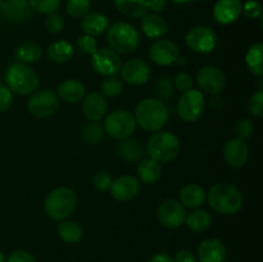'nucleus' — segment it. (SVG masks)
<instances>
[{"label":"nucleus","mask_w":263,"mask_h":262,"mask_svg":"<svg viewBox=\"0 0 263 262\" xmlns=\"http://www.w3.org/2000/svg\"><path fill=\"white\" fill-rule=\"evenodd\" d=\"M210 207L221 215H236L243 208L244 198L240 190L229 182H217L210 189L207 195Z\"/></svg>","instance_id":"1"},{"label":"nucleus","mask_w":263,"mask_h":262,"mask_svg":"<svg viewBox=\"0 0 263 262\" xmlns=\"http://www.w3.org/2000/svg\"><path fill=\"white\" fill-rule=\"evenodd\" d=\"M134 117L141 128L156 133L167 125L170 113L167 105L161 99L146 98L136 105Z\"/></svg>","instance_id":"2"},{"label":"nucleus","mask_w":263,"mask_h":262,"mask_svg":"<svg viewBox=\"0 0 263 262\" xmlns=\"http://www.w3.org/2000/svg\"><path fill=\"white\" fill-rule=\"evenodd\" d=\"M77 202V194L71 188L59 186L46 195L44 210L51 220L63 221L73 213Z\"/></svg>","instance_id":"3"},{"label":"nucleus","mask_w":263,"mask_h":262,"mask_svg":"<svg viewBox=\"0 0 263 262\" xmlns=\"http://www.w3.org/2000/svg\"><path fill=\"white\" fill-rule=\"evenodd\" d=\"M5 82L10 91L18 95H30L39 87L37 73L28 64L13 62L5 69Z\"/></svg>","instance_id":"4"},{"label":"nucleus","mask_w":263,"mask_h":262,"mask_svg":"<svg viewBox=\"0 0 263 262\" xmlns=\"http://www.w3.org/2000/svg\"><path fill=\"white\" fill-rule=\"evenodd\" d=\"M107 40L110 49L123 55L136 51L140 45V35L135 26L123 21L109 26L107 30Z\"/></svg>","instance_id":"5"},{"label":"nucleus","mask_w":263,"mask_h":262,"mask_svg":"<svg viewBox=\"0 0 263 262\" xmlns=\"http://www.w3.org/2000/svg\"><path fill=\"white\" fill-rule=\"evenodd\" d=\"M180 141L171 131H156L146 143V153L149 158L157 162H171L179 156Z\"/></svg>","instance_id":"6"},{"label":"nucleus","mask_w":263,"mask_h":262,"mask_svg":"<svg viewBox=\"0 0 263 262\" xmlns=\"http://www.w3.org/2000/svg\"><path fill=\"white\" fill-rule=\"evenodd\" d=\"M136 120L131 112L126 109H117L105 117L104 131L113 139L123 140L134 135L136 130Z\"/></svg>","instance_id":"7"},{"label":"nucleus","mask_w":263,"mask_h":262,"mask_svg":"<svg viewBox=\"0 0 263 262\" xmlns=\"http://www.w3.org/2000/svg\"><path fill=\"white\" fill-rule=\"evenodd\" d=\"M59 98L50 89L36 90L27 102V109L33 117L46 118L58 110Z\"/></svg>","instance_id":"8"},{"label":"nucleus","mask_w":263,"mask_h":262,"mask_svg":"<svg viewBox=\"0 0 263 262\" xmlns=\"http://www.w3.org/2000/svg\"><path fill=\"white\" fill-rule=\"evenodd\" d=\"M205 102L202 91L190 89L177 102V115L185 122H197L204 113Z\"/></svg>","instance_id":"9"},{"label":"nucleus","mask_w":263,"mask_h":262,"mask_svg":"<svg viewBox=\"0 0 263 262\" xmlns=\"http://www.w3.org/2000/svg\"><path fill=\"white\" fill-rule=\"evenodd\" d=\"M185 43L194 53L207 54L216 48L217 35L208 26H195L187 31Z\"/></svg>","instance_id":"10"},{"label":"nucleus","mask_w":263,"mask_h":262,"mask_svg":"<svg viewBox=\"0 0 263 262\" xmlns=\"http://www.w3.org/2000/svg\"><path fill=\"white\" fill-rule=\"evenodd\" d=\"M121 66H122V59L120 54L116 53L113 49H98L91 55V68L100 76H115L120 72Z\"/></svg>","instance_id":"11"},{"label":"nucleus","mask_w":263,"mask_h":262,"mask_svg":"<svg viewBox=\"0 0 263 262\" xmlns=\"http://www.w3.org/2000/svg\"><path fill=\"white\" fill-rule=\"evenodd\" d=\"M186 211L185 207L175 199H166L157 210V218L164 228L176 229L185 222Z\"/></svg>","instance_id":"12"},{"label":"nucleus","mask_w":263,"mask_h":262,"mask_svg":"<svg viewBox=\"0 0 263 262\" xmlns=\"http://www.w3.org/2000/svg\"><path fill=\"white\" fill-rule=\"evenodd\" d=\"M198 85L203 91L211 95H220L225 90L226 77L225 73L218 67L205 66L198 71Z\"/></svg>","instance_id":"13"},{"label":"nucleus","mask_w":263,"mask_h":262,"mask_svg":"<svg viewBox=\"0 0 263 262\" xmlns=\"http://www.w3.org/2000/svg\"><path fill=\"white\" fill-rule=\"evenodd\" d=\"M121 77L127 84L138 86V85H143L148 82L151 79V67L143 59L134 58L127 61L121 66Z\"/></svg>","instance_id":"14"},{"label":"nucleus","mask_w":263,"mask_h":262,"mask_svg":"<svg viewBox=\"0 0 263 262\" xmlns=\"http://www.w3.org/2000/svg\"><path fill=\"white\" fill-rule=\"evenodd\" d=\"M179 46L171 40L159 39L149 49V57L158 66H171L179 59Z\"/></svg>","instance_id":"15"},{"label":"nucleus","mask_w":263,"mask_h":262,"mask_svg":"<svg viewBox=\"0 0 263 262\" xmlns=\"http://www.w3.org/2000/svg\"><path fill=\"white\" fill-rule=\"evenodd\" d=\"M109 189L110 195L117 202H128L140 193V181L135 176L123 175L112 181Z\"/></svg>","instance_id":"16"},{"label":"nucleus","mask_w":263,"mask_h":262,"mask_svg":"<svg viewBox=\"0 0 263 262\" xmlns=\"http://www.w3.org/2000/svg\"><path fill=\"white\" fill-rule=\"evenodd\" d=\"M223 157L229 166L234 169H241L248 162L249 149L244 140L233 138L228 140L223 145Z\"/></svg>","instance_id":"17"},{"label":"nucleus","mask_w":263,"mask_h":262,"mask_svg":"<svg viewBox=\"0 0 263 262\" xmlns=\"http://www.w3.org/2000/svg\"><path fill=\"white\" fill-rule=\"evenodd\" d=\"M0 12L13 23H23L31 17L28 0H3L0 2Z\"/></svg>","instance_id":"18"},{"label":"nucleus","mask_w":263,"mask_h":262,"mask_svg":"<svg viewBox=\"0 0 263 262\" xmlns=\"http://www.w3.org/2000/svg\"><path fill=\"white\" fill-rule=\"evenodd\" d=\"M241 9L240 0H218L213 8V17L220 25H230L240 17Z\"/></svg>","instance_id":"19"},{"label":"nucleus","mask_w":263,"mask_h":262,"mask_svg":"<svg viewBox=\"0 0 263 262\" xmlns=\"http://www.w3.org/2000/svg\"><path fill=\"white\" fill-rule=\"evenodd\" d=\"M198 259L199 262H225V244L217 238L205 239L198 247Z\"/></svg>","instance_id":"20"},{"label":"nucleus","mask_w":263,"mask_h":262,"mask_svg":"<svg viewBox=\"0 0 263 262\" xmlns=\"http://www.w3.org/2000/svg\"><path fill=\"white\" fill-rule=\"evenodd\" d=\"M82 102V112L89 121H100L107 113V100L102 92L92 91L85 95Z\"/></svg>","instance_id":"21"},{"label":"nucleus","mask_w":263,"mask_h":262,"mask_svg":"<svg viewBox=\"0 0 263 262\" xmlns=\"http://www.w3.org/2000/svg\"><path fill=\"white\" fill-rule=\"evenodd\" d=\"M141 30L146 38L159 40L168 32V25L164 18L157 13H146L141 18Z\"/></svg>","instance_id":"22"},{"label":"nucleus","mask_w":263,"mask_h":262,"mask_svg":"<svg viewBox=\"0 0 263 262\" xmlns=\"http://www.w3.org/2000/svg\"><path fill=\"white\" fill-rule=\"evenodd\" d=\"M108 28H109V18L103 13H87L81 21V30L84 31L85 35L92 38L103 35Z\"/></svg>","instance_id":"23"},{"label":"nucleus","mask_w":263,"mask_h":262,"mask_svg":"<svg viewBox=\"0 0 263 262\" xmlns=\"http://www.w3.org/2000/svg\"><path fill=\"white\" fill-rule=\"evenodd\" d=\"M57 95H58L59 99L64 100L66 103L74 104V103H79L84 99L85 95H86V89H85L82 82L73 79H68L58 85V94Z\"/></svg>","instance_id":"24"},{"label":"nucleus","mask_w":263,"mask_h":262,"mask_svg":"<svg viewBox=\"0 0 263 262\" xmlns=\"http://www.w3.org/2000/svg\"><path fill=\"white\" fill-rule=\"evenodd\" d=\"M180 203L187 208H199L207 199L205 190L198 184H187L180 190Z\"/></svg>","instance_id":"25"},{"label":"nucleus","mask_w":263,"mask_h":262,"mask_svg":"<svg viewBox=\"0 0 263 262\" xmlns=\"http://www.w3.org/2000/svg\"><path fill=\"white\" fill-rule=\"evenodd\" d=\"M46 55L54 63H67L74 57V48L71 43L64 40L54 41L48 46Z\"/></svg>","instance_id":"26"},{"label":"nucleus","mask_w":263,"mask_h":262,"mask_svg":"<svg viewBox=\"0 0 263 262\" xmlns=\"http://www.w3.org/2000/svg\"><path fill=\"white\" fill-rule=\"evenodd\" d=\"M117 154L126 162H139L144 156V148L141 143L135 139H123L117 144Z\"/></svg>","instance_id":"27"},{"label":"nucleus","mask_w":263,"mask_h":262,"mask_svg":"<svg viewBox=\"0 0 263 262\" xmlns=\"http://www.w3.org/2000/svg\"><path fill=\"white\" fill-rule=\"evenodd\" d=\"M139 181L144 184H154L162 176V166L159 162L152 158L143 159L138 166Z\"/></svg>","instance_id":"28"},{"label":"nucleus","mask_w":263,"mask_h":262,"mask_svg":"<svg viewBox=\"0 0 263 262\" xmlns=\"http://www.w3.org/2000/svg\"><path fill=\"white\" fill-rule=\"evenodd\" d=\"M41 55H43V49L35 41H25L14 51L15 62L25 64H31L40 61Z\"/></svg>","instance_id":"29"},{"label":"nucleus","mask_w":263,"mask_h":262,"mask_svg":"<svg viewBox=\"0 0 263 262\" xmlns=\"http://www.w3.org/2000/svg\"><path fill=\"white\" fill-rule=\"evenodd\" d=\"M115 5L130 18H140L148 12V0H115Z\"/></svg>","instance_id":"30"},{"label":"nucleus","mask_w":263,"mask_h":262,"mask_svg":"<svg viewBox=\"0 0 263 262\" xmlns=\"http://www.w3.org/2000/svg\"><path fill=\"white\" fill-rule=\"evenodd\" d=\"M185 222L186 226L193 231H205L212 223V217H211L210 212L202 208H195L194 211H192L190 213H187L186 217H185Z\"/></svg>","instance_id":"31"},{"label":"nucleus","mask_w":263,"mask_h":262,"mask_svg":"<svg viewBox=\"0 0 263 262\" xmlns=\"http://www.w3.org/2000/svg\"><path fill=\"white\" fill-rule=\"evenodd\" d=\"M263 45L261 43H256L249 46L246 55V63L249 72L256 76L261 77L263 74Z\"/></svg>","instance_id":"32"},{"label":"nucleus","mask_w":263,"mask_h":262,"mask_svg":"<svg viewBox=\"0 0 263 262\" xmlns=\"http://www.w3.org/2000/svg\"><path fill=\"white\" fill-rule=\"evenodd\" d=\"M58 234L63 241L68 244H76L82 239V229L74 221H61L58 223Z\"/></svg>","instance_id":"33"},{"label":"nucleus","mask_w":263,"mask_h":262,"mask_svg":"<svg viewBox=\"0 0 263 262\" xmlns=\"http://www.w3.org/2000/svg\"><path fill=\"white\" fill-rule=\"evenodd\" d=\"M104 135V127L98 121H89L81 128L82 140L90 145L100 143Z\"/></svg>","instance_id":"34"},{"label":"nucleus","mask_w":263,"mask_h":262,"mask_svg":"<svg viewBox=\"0 0 263 262\" xmlns=\"http://www.w3.org/2000/svg\"><path fill=\"white\" fill-rule=\"evenodd\" d=\"M90 0H68L66 4V12L72 18H84L87 13H90Z\"/></svg>","instance_id":"35"},{"label":"nucleus","mask_w":263,"mask_h":262,"mask_svg":"<svg viewBox=\"0 0 263 262\" xmlns=\"http://www.w3.org/2000/svg\"><path fill=\"white\" fill-rule=\"evenodd\" d=\"M100 90H102L103 97L116 98L122 92L123 85L120 79L115 76H108L100 84Z\"/></svg>","instance_id":"36"},{"label":"nucleus","mask_w":263,"mask_h":262,"mask_svg":"<svg viewBox=\"0 0 263 262\" xmlns=\"http://www.w3.org/2000/svg\"><path fill=\"white\" fill-rule=\"evenodd\" d=\"M31 9L41 14H53L61 7V0H28Z\"/></svg>","instance_id":"37"},{"label":"nucleus","mask_w":263,"mask_h":262,"mask_svg":"<svg viewBox=\"0 0 263 262\" xmlns=\"http://www.w3.org/2000/svg\"><path fill=\"white\" fill-rule=\"evenodd\" d=\"M154 90H156V94L158 95V99H162V100L170 99V98L174 97L175 94L174 82L171 81L170 77L161 76L158 80H157Z\"/></svg>","instance_id":"38"},{"label":"nucleus","mask_w":263,"mask_h":262,"mask_svg":"<svg viewBox=\"0 0 263 262\" xmlns=\"http://www.w3.org/2000/svg\"><path fill=\"white\" fill-rule=\"evenodd\" d=\"M234 130H235L236 138L241 139V140H247V139L253 135L254 125L249 118H240L234 126Z\"/></svg>","instance_id":"39"},{"label":"nucleus","mask_w":263,"mask_h":262,"mask_svg":"<svg viewBox=\"0 0 263 262\" xmlns=\"http://www.w3.org/2000/svg\"><path fill=\"white\" fill-rule=\"evenodd\" d=\"M76 45L77 49H79L82 54H85V55L91 57L92 54L98 50L97 40H95V38L89 35L79 36V38H77Z\"/></svg>","instance_id":"40"},{"label":"nucleus","mask_w":263,"mask_h":262,"mask_svg":"<svg viewBox=\"0 0 263 262\" xmlns=\"http://www.w3.org/2000/svg\"><path fill=\"white\" fill-rule=\"evenodd\" d=\"M249 113L254 117H262L263 115V90L259 89L251 95L248 100Z\"/></svg>","instance_id":"41"},{"label":"nucleus","mask_w":263,"mask_h":262,"mask_svg":"<svg viewBox=\"0 0 263 262\" xmlns=\"http://www.w3.org/2000/svg\"><path fill=\"white\" fill-rule=\"evenodd\" d=\"M45 28L48 30V32L50 33H59L64 28V21L63 17L57 13H53V14H48L45 18Z\"/></svg>","instance_id":"42"},{"label":"nucleus","mask_w":263,"mask_h":262,"mask_svg":"<svg viewBox=\"0 0 263 262\" xmlns=\"http://www.w3.org/2000/svg\"><path fill=\"white\" fill-rule=\"evenodd\" d=\"M112 176L107 171L97 172L94 175V177H92V185L99 192H105V190L109 189L110 185H112Z\"/></svg>","instance_id":"43"},{"label":"nucleus","mask_w":263,"mask_h":262,"mask_svg":"<svg viewBox=\"0 0 263 262\" xmlns=\"http://www.w3.org/2000/svg\"><path fill=\"white\" fill-rule=\"evenodd\" d=\"M174 87L181 92L193 89L192 76L189 73H186V72H180V73H177L176 77L174 79Z\"/></svg>","instance_id":"44"},{"label":"nucleus","mask_w":263,"mask_h":262,"mask_svg":"<svg viewBox=\"0 0 263 262\" xmlns=\"http://www.w3.org/2000/svg\"><path fill=\"white\" fill-rule=\"evenodd\" d=\"M241 13H244V15L251 20L259 18L262 15V5L257 0H248L243 4Z\"/></svg>","instance_id":"45"},{"label":"nucleus","mask_w":263,"mask_h":262,"mask_svg":"<svg viewBox=\"0 0 263 262\" xmlns=\"http://www.w3.org/2000/svg\"><path fill=\"white\" fill-rule=\"evenodd\" d=\"M13 104V92L7 85L0 82V112L8 110Z\"/></svg>","instance_id":"46"},{"label":"nucleus","mask_w":263,"mask_h":262,"mask_svg":"<svg viewBox=\"0 0 263 262\" xmlns=\"http://www.w3.org/2000/svg\"><path fill=\"white\" fill-rule=\"evenodd\" d=\"M5 262H36V259L35 257L31 253H28V252L18 249V251L12 252Z\"/></svg>","instance_id":"47"},{"label":"nucleus","mask_w":263,"mask_h":262,"mask_svg":"<svg viewBox=\"0 0 263 262\" xmlns=\"http://www.w3.org/2000/svg\"><path fill=\"white\" fill-rule=\"evenodd\" d=\"M174 262H197V257L187 249H180L175 254Z\"/></svg>","instance_id":"48"},{"label":"nucleus","mask_w":263,"mask_h":262,"mask_svg":"<svg viewBox=\"0 0 263 262\" xmlns=\"http://www.w3.org/2000/svg\"><path fill=\"white\" fill-rule=\"evenodd\" d=\"M167 8V0H148V9L154 13L163 12Z\"/></svg>","instance_id":"49"},{"label":"nucleus","mask_w":263,"mask_h":262,"mask_svg":"<svg viewBox=\"0 0 263 262\" xmlns=\"http://www.w3.org/2000/svg\"><path fill=\"white\" fill-rule=\"evenodd\" d=\"M146 262H174V258L168 253H166V252H161V253L154 254Z\"/></svg>","instance_id":"50"},{"label":"nucleus","mask_w":263,"mask_h":262,"mask_svg":"<svg viewBox=\"0 0 263 262\" xmlns=\"http://www.w3.org/2000/svg\"><path fill=\"white\" fill-rule=\"evenodd\" d=\"M210 105L213 110H220L223 107V99L218 95H213V98H211L210 100Z\"/></svg>","instance_id":"51"},{"label":"nucleus","mask_w":263,"mask_h":262,"mask_svg":"<svg viewBox=\"0 0 263 262\" xmlns=\"http://www.w3.org/2000/svg\"><path fill=\"white\" fill-rule=\"evenodd\" d=\"M175 4H189V3H193L194 0H172Z\"/></svg>","instance_id":"52"},{"label":"nucleus","mask_w":263,"mask_h":262,"mask_svg":"<svg viewBox=\"0 0 263 262\" xmlns=\"http://www.w3.org/2000/svg\"><path fill=\"white\" fill-rule=\"evenodd\" d=\"M5 261H7V259H5L4 253H3V252L0 251V262H5Z\"/></svg>","instance_id":"53"}]
</instances>
